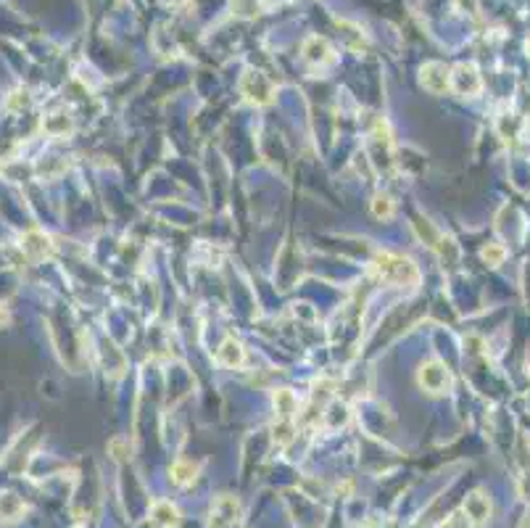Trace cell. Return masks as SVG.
<instances>
[{
	"label": "cell",
	"instance_id": "obj_1",
	"mask_svg": "<svg viewBox=\"0 0 530 528\" xmlns=\"http://www.w3.org/2000/svg\"><path fill=\"white\" fill-rule=\"evenodd\" d=\"M372 273H375L377 280L388 283V286H407V288H414L420 283V270L417 264L411 262L409 256L394 254V251H377L375 259H372Z\"/></svg>",
	"mask_w": 530,
	"mask_h": 528
},
{
	"label": "cell",
	"instance_id": "obj_2",
	"mask_svg": "<svg viewBox=\"0 0 530 528\" xmlns=\"http://www.w3.org/2000/svg\"><path fill=\"white\" fill-rule=\"evenodd\" d=\"M417 383L430 396H441V393H446L451 389V373H448V367H446L441 359H428L417 370Z\"/></svg>",
	"mask_w": 530,
	"mask_h": 528
},
{
	"label": "cell",
	"instance_id": "obj_3",
	"mask_svg": "<svg viewBox=\"0 0 530 528\" xmlns=\"http://www.w3.org/2000/svg\"><path fill=\"white\" fill-rule=\"evenodd\" d=\"M240 93L243 98L254 106H267V103L274 101V85L272 80L264 74V71H256V69H248L240 80Z\"/></svg>",
	"mask_w": 530,
	"mask_h": 528
},
{
	"label": "cell",
	"instance_id": "obj_4",
	"mask_svg": "<svg viewBox=\"0 0 530 528\" xmlns=\"http://www.w3.org/2000/svg\"><path fill=\"white\" fill-rule=\"evenodd\" d=\"M240 502L235 496L222 494L211 502V510H208V528H227L240 520Z\"/></svg>",
	"mask_w": 530,
	"mask_h": 528
},
{
	"label": "cell",
	"instance_id": "obj_5",
	"mask_svg": "<svg viewBox=\"0 0 530 528\" xmlns=\"http://www.w3.org/2000/svg\"><path fill=\"white\" fill-rule=\"evenodd\" d=\"M451 90L457 93V95H478L480 90H483V82H480V74L475 64H459V67L451 69Z\"/></svg>",
	"mask_w": 530,
	"mask_h": 528
},
{
	"label": "cell",
	"instance_id": "obj_6",
	"mask_svg": "<svg viewBox=\"0 0 530 528\" xmlns=\"http://www.w3.org/2000/svg\"><path fill=\"white\" fill-rule=\"evenodd\" d=\"M420 82L428 93L441 95L446 90H451V69H446V64H438V61H430L420 71Z\"/></svg>",
	"mask_w": 530,
	"mask_h": 528
},
{
	"label": "cell",
	"instance_id": "obj_7",
	"mask_svg": "<svg viewBox=\"0 0 530 528\" xmlns=\"http://www.w3.org/2000/svg\"><path fill=\"white\" fill-rule=\"evenodd\" d=\"M464 515H467V520L472 523V526H485L488 520H491V512H494V505H491V499L485 496V492H480L475 489L472 494L464 499Z\"/></svg>",
	"mask_w": 530,
	"mask_h": 528
},
{
	"label": "cell",
	"instance_id": "obj_8",
	"mask_svg": "<svg viewBox=\"0 0 530 528\" xmlns=\"http://www.w3.org/2000/svg\"><path fill=\"white\" fill-rule=\"evenodd\" d=\"M304 61L311 64V67H330V64H335V51H333V45L327 43L325 37H309L306 43H304Z\"/></svg>",
	"mask_w": 530,
	"mask_h": 528
},
{
	"label": "cell",
	"instance_id": "obj_9",
	"mask_svg": "<svg viewBox=\"0 0 530 528\" xmlns=\"http://www.w3.org/2000/svg\"><path fill=\"white\" fill-rule=\"evenodd\" d=\"M21 251L29 256L32 262H43V259H51L56 246H53V238L40 233V230H32L21 238Z\"/></svg>",
	"mask_w": 530,
	"mask_h": 528
},
{
	"label": "cell",
	"instance_id": "obj_10",
	"mask_svg": "<svg viewBox=\"0 0 530 528\" xmlns=\"http://www.w3.org/2000/svg\"><path fill=\"white\" fill-rule=\"evenodd\" d=\"M217 362L224 365V367H230V370H235V367H240L245 362V349L235 338H224L219 343V349H217Z\"/></svg>",
	"mask_w": 530,
	"mask_h": 528
},
{
	"label": "cell",
	"instance_id": "obj_11",
	"mask_svg": "<svg viewBox=\"0 0 530 528\" xmlns=\"http://www.w3.org/2000/svg\"><path fill=\"white\" fill-rule=\"evenodd\" d=\"M151 526L154 528H177L180 526V510L171 502H156L151 510Z\"/></svg>",
	"mask_w": 530,
	"mask_h": 528
},
{
	"label": "cell",
	"instance_id": "obj_12",
	"mask_svg": "<svg viewBox=\"0 0 530 528\" xmlns=\"http://www.w3.org/2000/svg\"><path fill=\"white\" fill-rule=\"evenodd\" d=\"M195 478H198V465H195V462L177 460L169 468V481L174 486H182V489H185V486H190Z\"/></svg>",
	"mask_w": 530,
	"mask_h": 528
},
{
	"label": "cell",
	"instance_id": "obj_13",
	"mask_svg": "<svg viewBox=\"0 0 530 528\" xmlns=\"http://www.w3.org/2000/svg\"><path fill=\"white\" fill-rule=\"evenodd\" d=\"M272 439L280 449L291 446L293 439H296V420H274L272 426Z\"/></svg>",
	"mask_w": 530,
	"mask_h": 528
},
{
	"label": "cell",
	"instance_id": "obj_14",
	"mask_svg": "<svg viewBox=\"0 0 530 528\" xmlns=\"http://www.w3.org/2000/svg\"><path fill=\"white\" fill-rule=\"evenodd\" d=\"M370 211H372L375 220H391L396 214V201L388 193H377L372 198V204H370Z\"/></svg>",
	"mask_w": 530,
	"mask_h": 528
},
{
	"label": "cell",
	"instance_id": "obj_15",
	"mask_svg": "<svg viewBox=\"0 0 530 528\" xmlns=\"http://www.w3.org/2000/svg\"><path fill=\"white\" fill-rule=\"evenodd\" d=\"M414 230H417V236L425 240V243H428L433 251H441V243H446V240H444V236H441V233H438V230H435V227H433L428 220H417V222H414Z\"/></svg>",
	"mask_w": 530,
	"mask_h": 528
},
{
	"label": "cell",
	"instance_id": "obj_16",
	"mask_svg": "<svg viewBox=\"0 0 530 528\" xmlns=\"http://www.w3.org/2000/svg\"><path fill=\"white\" fill-rule=\"evenodd\" d=\"M43 127H45L51 135H67V133H71V119H69L67 114H53V117L45 119Z\"/></svg>",
	"mask_w": 530,
	"mask_h": 528
},
{
	"label": "cell",
	"instance_id": "obj_17",
	"mask_svg": "<svg viewBox=\"0 0 530 528\" xmlns=\"http://www.w3.org/2000/svg\"><path fill=\"white\" fill-rule=\"evenodd\" d=\"M480 256H483V262L498 267V264H504V259H507V249H504L501 243H488V246L480 251Z\"/></svg>",
	"mask_w": 530,
	"mask_h": 528
},
{
	"label": "cell",
	"instance_id": "obj_18",
	"mask_svg": "<svg viewBox=\"0 0 530 528\" xmlns=\"http://www.w3.org/2000/svg\"><path fill=\"white\" fill-rule=\"evenodd\" d=\"M522 528H530V512L525 515V520H522Z\"/></svg>",
	"mask_w": 530,
	"mask_h": 528
}]
</instances>
